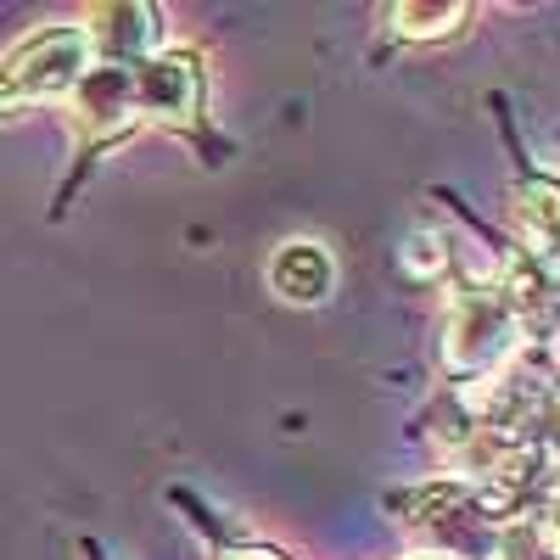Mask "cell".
Segmentation results:
<instances>
[{"mask_svg": "<svg viewBox=\"0 0 560 560\" xmlns=\"http://www.w3.org/2000/svg\"><path fill=\"white\" fill-rule=\"evenodd\" d=\"M129 107H135V124H168V129H185L197 124L202 113V68L191 51H163V57H147L140 68H129Z\"/></svg>", "mask_w": 560, "mask_h": 560, "instance_id": "obj_3", "label": "cell"}, {"mask_svg": "<svg viewBox=\"0 0 560 560\" xmlns=\"http://www.w3.org/2000/svg\"><path fill=\"white\" fill-rule=\"evenodd\" d=\"M415 560H448V555H415Z\"/></svg>", "mask_w": 560, "mask_h": 560, "instance_id": "obj_11", "label": "cell"}, {"mask_svg": "<svg viewBox=\"0 0 560 560\" xmlns=\"http://www.w3.org/2000/svg\"><path fill=\"white\" fill-rule=\"evenodd\" d=\"M510 219H516V242H522L527 264L538 275H560V185L527 179L516 202H510Z\"/></svg>", "mask_w": 560, "mask_h": 560, "instance_id": "obj_6", "label": "cell"}, {"mask_svg": "<svg viewBox=\"0 0 560 560\" xmlns=\"http://www.w3.org/2000/svg\"><path fill=\"white\" fill-rule=\"evenodd\" d=\"M555 298H560V292H555Z\"/></svg>", "mask_w": 560, "mask_h": 560, "instance_id": "obj_13", "label": "cell"}, {"mask_svg": "<svg viewBox=\"0 0 560 560\" xmlns=\"http://www.w3.org/2000/svg\"><path fill=\"white\" fill-rule=\"evenodd\" d=\"M90 62L96 57H90L84 28H39V34H28L18 51L0 62V113L68 96Z\"/></svg>", "mask_w": 560, "mask_h": 560, "instance_id": "obj_1", "label": "cell"}, {"mask_svg": "<svg viewBox=\"0 0 560 560\" xmlns=\"http://www.w3.org/2000/svg\"><path fill=\"white\" fill-rule=\"evenodd\" d=\"M68 96H73V124H79V135L90 140V147L135 124V107H129V68L90 62L84 79L68 90Z\"/></svg>", "mask_w": 560, "mask_h": 560, "instance_id": "obj_5", "label": "cell"}, {"mask_svg": "<svg viewBox=\"0 0 560 560\" xmlns=\"http://www.w3.org/2000/svg\"><path fill=\"white\" fill-rule=\"evenodd\" d=\"M224 560H287V555H275V549H230Z\"/></svg>", "mask_w": 560, "mask_h": 560, "instance_id": "obj_10", "label": "cell"}, {"mask_svg": "<svg viewBox=\"0 0 560 560\" xmlns=\"http://www.w3.org/2000/svg\"><path fill=\"white\" fill-rule=\"evenodd\" d=\"M269 287H275L280 303L314 308V303L331 298V287H337V264H331V253H325L319 242H308V236L280 242L275 258H269Z\"/></svg>", "mask_w": 560, "mask_h": 560, "instance_id": "obj_7", "label": "cell"}, {"mask_svg": "<svg viewBox=\"0 0 560 560\" xmlns=\"http://www.w3.org/2000/svg\"><path fill=\"white\" fill-rule=\"evenodd\" d=\"M404 269L409 275H420V280H432V275H443L448 269V247H438V236H432V230H415V236L404 242Z\"/></svg>", "mask_w": 560, "mask_h": 560, "instance_id": "obj_9", "label": "cell"}, {"mask_svg": "<svg viewBox=\"0 0 560 560\" xmlns=\"http://www.w3.org/2000/svg\"><path fill=\"white\" fill-rule=\"evenodd\" d=\"M465 18H471V12H465V7H443V0H438V7H420V0H409V7H387V23H393L398 39H448Z\"/></svg>", "mask_w": 560, "mask_h": 560, "instance_id": "obj_8", "label": "cell"}, {"mask_svg": "<svg viewBox=\"0 0 560 560\" xmlns=\"http://www.w3.org/2000/svg\"><path fill=\"white\" fill-rule=\"evenodd\" d=\"M158 7L147 0H118V7H96L84 23V39H90V57L107 62V68H140L158 45Z\"/></svg>", "mask_w": 560, "mask_h": 560, "instance_id": "obj_4", "label": "cell"}, {"mask_svg": "<svg viewBox=\"0 0 560 560\" xmlns=\"http://www.w3.org/2000/svg\"><path fill=\"white\" fill-rule=\"evenodd\" d=\"M555 359H560V342H555Z\"/></svg>", "mask_w": 560, "mask_h": 560, "instance_id": "obj_12", "label": "cell"}, {"mask_svg": "<svg viewBox=\"0 0 560 560\" xmlns=\"http://www.w3.org/2000/svg\"><path fill=\"white\" fill-rule=\"evenodd\" d=\"M522 319L504 303V292H459L448 308V331H443V364L454 376H488L504 353L516 348Z\"/></svg>", "mask_w": 560, "mask_h": 560, "instance_id": "obj_2", "label": "cell"}]
</instances>
